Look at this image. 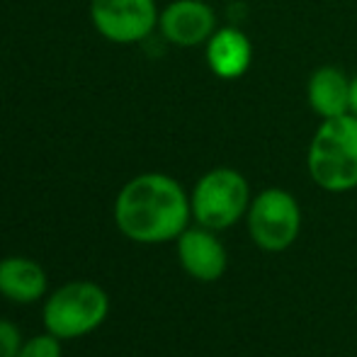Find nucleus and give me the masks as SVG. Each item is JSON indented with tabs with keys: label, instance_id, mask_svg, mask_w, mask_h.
Instances as JSON below:
<instances>
[{
	"label": "nucleus",
	"instance_id": "nucleus-1",
	"mask_svg": "<svg viewBox=\"0 0 357 357\" xmlns=\"http://www.w3.org/2000/svg\"><path fill=\"white\" fill-rule=\"evenodd\" d=\"M114 224L134 243L155 245L178 241L190 226V195L165 173H142L132 178L114 199Z\"/></svg>",
	"mask_w": 357,
	"mask_h": 357
},
{
	"label": "nucleus",
	"instance_id": "nucleus-2",
	"mask_svg": "<svg viewBox=\"0 0 357 357\" xmlns=\"http://www.w3.org/2000/svg\"><path fill=\"white\" fill-rule=\"evenodd\" d=\"M306 170L316 188L343 195L357 188V117L321 119L306 149Z\"/></svg>",
	"mask_w": 357,
	"mask_h": 357
},
{
	"label": "nucleus",
	"instance_id": "nucleus-3",
	"mask_svg": "<svg viewBox=\"0 0 357 357\" xmlns=\"http://www.w3.org/2000/svg\"><path fill=\"white\" fill-rule=\"evenodd\" d=\"M109 316V296L90 280H73L52 291L44 301V331L61 340L90 335Z\"/></svg>",
	"mask_w": 357,
	"mask_h": 357
},
{
	"label": "nucleus",
	"instance_id": "nucleus-4",
	"mask_svg": "<svg viewBox=\"0 0 357 357\" xmlns=\"http://www.w3.org/2000/svg\"><path fill=\"white\" fill-rule=\"evenodd\" d=\"M250 185L243 173L219 165L202 175L190 192L192 219L212 231H226L238 224L250 207Z\"/></svg>",
	"mask_w": 357,
	"mask_h": 357
},
{
	"label": "nucleus",
	"instance_id": "nucleus-5",
	"mask_svg": "<svg viewBox=\"0 0 357 357\" xmlns=\"http://www.w3.org/2000/svg\"><path fill=\"white\" fill-rule=\"evenodd\" d=\"M250 241L265 253H282L301 231V207L289 190L265 188L250 199L245 214Z\"/></svg>",
	"mask_w": 357,
	"mask_h": 357
},
{
	"label": "nucleus",
	"instance_id": "nucleus-6",
	"mask_svg": "<svg viewBox=\"0 0 357 357\" xmlns=\"http://www.w3.org/2000/svg\"><path fill=\"white\" fill-rule=\"evenodd\" d=\"M155 0H90L93 27L107 42L137 44L158 27Z\"/></svg>",
	"mask_w": 357,
	"mask_h": 357
},
{
	"label": "nucleus",
	"instance_id": "nucleus-7",
	"mask_svg": "<svg viewBox=\"0 0 357 357\" xmlns=\"http://www.w3.org/2000/svg\"><path fill=\"white\" fill-rule=\"evenodd\" d=\"M158 29L165 42H170L173 47H204L219 29L216 10L207 0H170L160 10Z\"/></svg>",
	"mask_w": 357,
	"mask_h": 357
},
{
	"label": "nucleus",
	"instance_id": "nucleus-8",
	"mask_svg": "<svg viewBox=\"0 0 357 357\" xmlns=\"http://www.w3.org/2000/svg\"><path fill=\"white\" fill-rule=\"evenodd\" d=\"M178 260L190 278L199 282H216L229 268V255L216 231L204 226H188L178 236Z\"/></svg>",
	"mask_w": 357,
	"mask_h": 357
},
{
	"label": "nucleus",
	"instance_id": "nucleus-9",
	"mask_svg": "<svg viewBox=\"0 0 357 357\" xmlns=\"http://www.w3.org/2000/svg\"><path fill=\"white\" fill-rule=\"evenodd\" d=\"M204 59L216 78L238 80L253 66V42L243 29L224 24L204 44Z\"/></svg>",
	"mask_w": 357,
	"mask_h": 357
},
{
	"label": "nucleus",
	"instance_id": "nucleus-10",
	"mask_svg": "<svg viewBox=\"0 0 357 357\" xmlns=\"http://www.w3.org/2000/svg\"><path fill=\"white\" fill-rule=\"evenodd\" d=\"M350 78L338 66H319L306 80V102L321 119L340 117L350 112Z\"/></svg>",
	"mask_w": 357,
	"mask_h": 357
},
{
	"label": "nucleus",
	"instance_id": "nucleus-11",
	"mask_svg": "<svg viewBox=\"0 0 357 357\" xmlns=\"http://www.w3.org/2000/svg\"><path fill=\"white\" fill-rule=\"evenodd\" d=\"M49 278L32 258L10 255L0 260V294L15 304H34L47 294Z\"/></svg>",
	"mask_w": 357,
	"mask_h": 357
},
{
	"label": "nucleus",
	"instance_id": "nucleus-12",
	"mask_svg": "<svg viewBox=\"0 0 357 357\" xmlns=\"http://www.w3.org/2000/svg\"><path fill=\"white\" fill-rule=\"evenodd\" d=\"M17 357H63L61 338L52 335L49 331L42 335H32L22 343Z\"/></svg>",
	"mask_w": 357,
	"mask_h": 357
},
{
	"label": "nucleus",
	"instance_id": "nucleus-13",
	"mask_svg": "<svg viewBox=\"0 0 357 357\" xmlns=\"http://www.w3.org/2000/svg\"><path fill=\"white\" fill-rule=\"evenodd\" d=\"M22 335H20L17 326L8 319H0V357H17L22 348Z\"/></svg>",
	"mask_w": 357,
	"mask_h": 357
},
{
	"label": "nucleus",
	"instance_id": "nucleus-14",
	"mask_svg": "<svg viewBox=\"0 0 357 357\" xmlns=\"http://www.w3.org/2000/svg\"><path fill=\"white\" fill-rule=\"evenodd\" d=\"M350 114L357 117V73L350 78Z\"/></svg>",
	"mask_w": 357,
	"mask_h": 357
}]
</instances>
